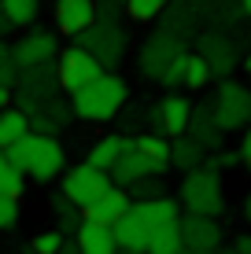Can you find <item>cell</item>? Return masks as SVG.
<instances>
[{
    "mask_svg": "<svg viewBox=\"0 0 251 254\" xmlns=\"http://www.w3.org/2000/svg\"><path fill=\"white\" fill-rule=\"evenodd\" d=\"M203 166H207V170H214V173H222V170H237V166H240V151H229V147H214V151H207V155H203Z\"/></svg>",
    "mask_w": 251,
    "mask_h": 254,
    "instance_id": "32",
    "label": "cell"
},
{
    "mask_svg": "<svg viewBox=\"0 0 251 254\" xmlns=\"http://www.w3.org/2000/svg\"><path fill=\"white\" fill-rule=\"evenodd\" d=\"M11 100H15V92L7 89V85H0V111H4V107H11Z\"/></svg>",
    "mask_w": 251,
    "mask_h": 254,
    "instance_id": "42",
    "label": "cell"
},
{
    "mask_svg": "<svg viewBox=\"0 0 251 254\" xmlns=\"http://www.w3.org/2000/svg\"><path fill=\"white\" fill-rule=\"evenodd\" d=\"M129 191V199H155V195H167V181L159 177V173H148V177H141V181H133V185L126 188Z\"/></svg>",
    "mask_w": 251,
    "mask_h": 254,
    "instance_id": "30",
    "label": "cell"
},
{
    "mask_svg": "<svg viewBox=\"0 0 251 254\" xmlns=\"http://www.w3.org/2000/svg\"><path fill=\"white\" fill-rule=\"evenodd\" d=\"M52 19H56V30L63 37H78L85 26L100 19V11H96V0H56Z\"/></svg>",
    "mask_w": 251,
    "mask_h": 254,
    "instance_id": "13",
    "label": "cell"
},
{
    "mask_svg": "<svg viewBox=\"0 0 251 254\" xmlns=\"http://www.w3.org/2000/svg\"><path fill=\"white\" fill-rule=\"evenodd\" d=\"M59 177H63V185H59V195H63V199H71V203H74L78 210H82V206H89L96 195H103V191L111 188L107 170H96V166H89V162L74 166V170H63Z\"/></svg>",
    "mask_w": 251,
    "mask_h": 254,
    "instance_id": "6",
    "label": "cell"
},
{
    "mask_svg": "<svg viewBox=\"0 0 251 254\" xmlns=\"http://www.w3.org/2000/svg\"><path fill=\"white\" fill-rule=\"evenodd\" d=\"M133 144V136H118V133H107V136H100L96 144L85 151V162L89 166H96V170H111L115 166V159L126 151V147Z\"/></svg>",
    "mask_w": 251,
    "mask_h": 254,
    "instance_id": "21",
    "label": "cell"
},
{
    "mask_svg": "<svg viewBox=\"0 0 251 254\" xmlns=\"http://www.w3.org/2000/svg\"><path fill=\"white\" fill-rule=\"evenodd\" d=\"M15 77H19V66H15L11 45H4V41H0V85H7V89H11Z\"/></svg>",
    "mask_w": 251,
    "mask_h": 254,
    "instance_id": "37",
    "label": "cell"
},
{
    "mask_svg": "<svg viewBox=\"0 0 251 254\" xmlns=\"http://www.w3.org/2000/svg\"><path fill=\"white\" fill-rule=\"evenodd\" d=\"M74 41H78L85 52H89V56L96 59L103 70H115V66L126 59V48H129L126 26L118 22V19H107V15H100L92 26H85V30L78 33Z\"/></svg>",
    "mask_w": 251,
    "mask_h": 254,
    "instance_id": "4",
    "label": "cell"
},
{
    "mask_svg": "<svg viewBox=\"0 0 251 254\" xmlns=\"http://www.w3.org/2000/svg\"><path fill=\"white\" fill-rule=\"evenodd\" d=\"M177 251H181V229H177V221H167V225L148 229L144 254H177Z\"/></svg>",
    "mask_w": 251,
    "mask_h": 254,
    "instance_id": "24",
    "label": "cell"
},
{
    "mask_svg": "<svg viewBox=\"0 0 251 254\" xmlns=\"http://www.w3.org/2000/svg\"><path fill=\"white\" fill-rule=\"evenodd\" d=\"M177 254H211V251H192V247H181Z\"/></svg>",
    "mask_w": 251,
    "mask_h": 254,
    "instance_id": "46",
    "label": "cell"
},
{
    "mask_svg": "<svg viewBox=\"0 0 251 254\" xmlns=\"http://www.w3.org/2000/svg\"><path fill=\"white\" fill-rule=\"evenodd\" d=\"M211 115L218 122L222 133H240V129L251 126V89L233 77H222L218 81V92H214V103H211Z\"/></svg>",
    "mask_w": 251,
    "mask_h": 254,
    "instance_id": "5",
    "label": "cell"
},
{
    "mask_svg": "<svg viewBox=\"0 0 251 254\" xmlns=\"http://www.w3.org/2000/svg\"><path fill=\"white\" fill-rule=\"evenodd\" d=\"M185 133L196 140V144L203 147V151H214V147H222V129H218V122H214L211 115V107L207 103H192V115H188V126H185Z\"/></svg>",
    "mask_w": 251,
    "mask_h": 254,
    "instance_id": "15",
    "label": "cell"
},
{
    "mask_svg": "<svg viewBox=\"0 0 251 254\" xmlns=\"http://www.w3.org/2000/svg\"><path fill=\"white\" fill-rule=\"evenodd\" d=\"M7 33H15V26H11V19L4 15V7H0V37H7Z\"/></svg>",
    "mask_w": 251,
    "mask_h": 254,
    "instance_id": "41",
    "label": "cell"
},
{
    "mask_svg": "<svg viewBox=\"0 0 251 254\" xmlns=\"http://www.w3.org/2000/svg\"><path fill=\"white\" fill-rule=\"evenodd\" d=\"M240 162H244V170L251 173V129H244V136H240Z\"/></svg>",
    "mask_w": 251,
    "mask_h": 254,
    "instance_id": "38",
    "label": "cell"
},
{
    "mask_svg": "<svg viewBox=\"0 0 251 254\" xmlns=\"http://www.w3.org/2000/svg\"><path fill=\"white\" fill-rule=\"evenodd\" d=\"M96 74H103V66L82 45H71V48H63V52H56V85L67 96H71L74 89H82V85H89Z\"/></svg>",
    "mask_w": 251,
    "mask_h": 254,
    "instance_id": "7",
    "label": "cell"
},
{
    "mask_svg": "<svg viewBox=\"0 0 251 254\" xmlns=\"http://www.w3.org/2000/svg\"><path fill=\"white\" fill-rule=\"evenodd\" d=\"M4 15L11 19L15 30H30L37 22V11H41V0H0Z\"/></svg>",
    "mask_w": 251,
    "mask_h": 254,
    "instance_id": "26",
    "label": "cell"
},
{
    "mask_svg": "<svg viewBox=\"0 0 251 254\" xmlns=\"http://www.w3.org/2000/svg\"><path fill=\"white\" fill-rule=\"evenodd\" d=\"M177 229H181V247H192V251H214L226 240L218 217H207V214H181Z\"/></svg>",
    "mask_w": 251,
    "mask_h": 254,
    "instance_id": "12",
    "label": "cell"
},
{
    "mask_svg": "<svg viewBox=\"0 0 251 254\" xmlns=\"http://www.w3.org/2000/svg\"><path fill=\"white\" fill-rule=\"evenodd\" d=\"M56 254H82V251H78V240H74V236H67V240L59 243V251H56Z\"/></svg>",
    "mask_w": 251,
    "mask_h": 254,
    "instance_id": "40",
    "label": "cell"
},
{
    "mask_svg": "<svg viewBox=\"0 0 251 254\" xmlns=\"http://www.w3.org/2000/svg\"><path fill=\"white\" fill-rule=\"evenodd\" d=\"M240 7H244V19H251V0H240Z\"/></svg>",
    "mask_w": 251,
    "mask_h": 254,
    "instance_id": "45",
    "label": "cell"
},
{
    "mask_svg": "<svg viewBox=\"0 0 251 254\" xmlns=\"http://www.w3.org/2000/svg\"><path fill=\"white\" fill-rule=\"evenodd\" d=\"M196 52L203 56V63L211 66V77H229L240 63V45L229 37L226 30H207L196 37Z\"/></svg>",
    "mask_w": 251,
    "mask_h": 254,
    "instance_id": "8",
    "label": "cell"
},
{
    "mask_svg": "<svg viewBox=\"0 0 251 254\" xmlns=\"http://www.w3.org/2000/svg\"><path fill=\"white\" fill-rule=\"evenodd\" d=\"M237 254H251V232H240V236H233V243H229Z\"/></svg>",
    "mask_w": 251,
    "mask_h": 254,
    "instance_id": "39",
    "label": "cell"
},
{
    "mask_svg": "<svg viewBox=\"0 0 251 254\" xmlns=\"http://www.w3.org/2000/svg\"><path fill=\"white\" fill-rule=\"evenodd\" d=\"M56 52H59V37L52 30H30V33H22V37L11 45V56H15V66L19 70L45 66V63L56 59Z\"/></svg>",
    "mask_w": 251,
    "mask_h": 254,
    "instance_id": "11",
    "label": "cell"
},
{
    "mask_svg": "<svg viewBox=\"0 0 251 254\" xmlns=\"http://www.w3.org/2000/svg\"><path fill=\"white\" fill-rule=\"evenodd\" d=\"M185 59H188V52L174 56V63H170V66L159 74V85H163L167 92H174V89H181V85H185Z\"/></svg>",
    "mask_w": 251,
    "mask_h": 254,
    "instance_id": "33",
    "label": "cell"
},
{
    "mask_svg": "<svg viewBox=\"0 0 251 254\" xmlns=\"http://www.w3.org/2000/svg\"><path fill=\"white\" fill-rule=\"evenodd\" d=\"M7 151V159L15 162V170L26 173V177H33V181H41V185H48V181H56L59 173L67 170V151H63V144H59L56 136H48V133H26L19 136L11 147H4Z\"/></svg>",
    "mask_w": 251,
    "mask_h": 254,
    "instance_id": "2",
    "label": "cell"
},
{
    "mask_svg": "<svg viewBox=\"0 0 251 254\" xmlns=\"http://www.w3.org/2000/svg\"><path fill=\"white\" fill-rule=\"evenodd\" d=\"M26 254H33V251H26Z\"/></svg>",
    "mask_w": 251,
    "mask_h": 254,
    "instance_id": "49",
    "label": "cell"
},
{
    "mask_svg": "<svg viewBox=\"0 0 251 254\" xmlns=\"http://www.w3.org/2000/svg\"><path fill=\"white\" fill-rule=\"evenodd\" d=\"M188 115H192V100H188L181 89L167 92L159 103L148 111V122H152V133H163V136H181L188 126Z\"/></svg>",
    "mask_w": 251,
    "mask_h": 254,
    "instance_id": "10",
    "label": "cell"
},
{
    "mask_svg": "<svg viewBox=\"0 0 251 254\" xmlns=\"http://www.w3.org/2000/svg\"><path fill=\"white\" fill-rule=\"evenodd\" d=\"M30 133V115H26L22 107H4L0 111V147H11L19 136Z\"/></svg>",
    "mask_w": 251,
    "mask_h": 254,
    "instance_id": "25",
    "label": "cell"
},
{
    "mask_svg": "<svg viewBox=\"0 0 251 254\" xmlns=\"http://www.w3.org/2000/svg\"><path fill=\"white\" fill-rule=\"evenodd\" d=\"M111 236H115V243H118V247L144 254V243H148V225H144L141 217L133 214V210H126V214L118 217L115 225H111Z\"/></svg>",
    "mask_w": 251,
    "mask_h": 254,
    "instance_id": "20",
    "label": "cell"
},
{
    "mask_svg": "<svg viewBox=\"0 0 251 254\" xmlns=\"http://www.w3.org/2000/svg\"><path fill=\"white\" fill-rule=\"evenodd\" d=\"M129 210H133V214L141 217L148 229H155V225H167V221H177V217H181V203H177L174 195L137 199V203H129Z\"/></svg>",
    "mask_w": 251,
    "mask_h": 254,
    "instance_id": "16",
    "label": "cell"
},
{
    "mask_svg": "<svg viewBox=\"0 0 251 254\" xmlns=\"http://www.w3.org/2000/svg\"><path fill=\"white\" fill-rule=\"evenodd\" d=\"M211 254H237V251H233V247H222V243H218V247H214Z\"/></svg>",
    "mask_w": 251,
    "mask_h": 254,
    "instance_id": "44",
    "label": "cell"
},
{
    "mask_svg": "<svg viewBox=\"0 0 251 254\" xmlns=\"http://www.w3.org/2000/svg\"><path fill=\"white\" fill-rule=\"evenodd\" d=\"M129 100V85L126 77H118L115 70H103L96 74L89 85H82V89L71 92V115L82 118V122H111L118 118V111L126 107Z\"/></svg>",
    "mask_w": 251,
    "mask_h": 254,
    "instance_id": "1",
    "label": "cell"
},
{
    "mask_svg": "<svg viewBox=\"0 0 251 254\" xmlns=\"http://www.w3.org/2000/svg\"><path fill=\"white\" fill-rule=\"evenodd\" d=\"M244 70L251 74V48H248V56H244Z\"/></svg>",
    "mask_w": 251,
    "mask_h": 254,
    "instance_id": "47",
    "label": "cell"
},
{
    "mask_svg": "<svg viewBox=\"0 0 251 254\" xmlns=\"http://www.w3.org/2000/svg\"><path fill=\"white\" fill-rule=\"evenodd\" d=\"M211 85V66L203 63V56L200 52H188V59H185V85L181 89H188V92H200Z\"/></svg>",
    "mask_w": 251,
    "mask_h": 254,
    "instance_id": "27",
    "label": "cell"
},
{
    "mask_svg": "<svg viewBox=\"0 0 251 254\" xmlns=\"http://www.w3.org/2000/svg\"><path fill=\"white\" fill-rule=\"evenodd\" d=\"M63 240H67V236L59 232V229L37 232V236L30 240V251H33V254H56V251H59V243H63Z\"/></svg>",
    "mask_w": 251,
    "mask_h": 254,
    "instance_id": "35",
    "label": "cell"
},
{
    "mask_svg": "<svg viewBox=\"0 0 251 254\" xmlns=\"http://www.w3.org/2000/svg\"><path fill=\"white\" fill-rule=\"evenodd\" d=\"M152 173V166H148V159H144L141 151H137L133 144L126 147L122 155L115 159V166L107 170V177H111V185H118V188H129L133 181H141V177H148Z\"/></svg>",
    "mask_w": 251,
    "mask_h": 254,
    "instance_id": "17",
    "label": "cell"
},
{
    "mask_svg": "<svg viewBox=\"0 0 251 254\" xmlns=\"http://www.w3.org/2000/svg\"><path fill=\"white\" fill-rule=\"evenodd\" d=\"M181 52H185V41L181 37H174V33H167V30H155L152 37L141 45V52H137L141 74L152 77V81H159V74L174 63V56H181Z\"/></svg>",
    "mask_w": 251,
    "mask_h": 254,
    "instance_id": "9",
    "label": "cell"
},
{
    "mask_svg": "<svg viewBox=\"0 0 251 254\" xmlns=\"http://www.w3.org/2000/svg\"><path fill=\"white\" fill-rule=\"evenodd\" d=\"M0 191H7L15 199H22V191H26V173L15 170V162L7 159L4 147H0Z\"/></svg>",
    "mask_w": 251,
    "mask_h": 254,
    "instance_id": "28",
    "label": "cell"
},
{
    "mask_svg": "<svg viewBox=\"0 0 251 254\" xmlns=\"http://www.w3.org/2000/svg\"><path fill=\"white\" fill-rule=\"evenodd\" d=\"M163 15H167V19H163V30L167 33H174V37H181L185 41L188 33H196V19H200V11H196V4H174V0H170L167 7H163Z\"/></svg>",
    "mask_w": 251,
    "mask_h": 254,
    "instance_id": "22",
    "label": "cell"
},
{
    "mask_svg": "<svg viewBox=\"0 0 251 254\" xmlns=\"http://www.w3.org/2000/svg\"><path fill=\"white\" fill-rule=\"evenodd\" d=\"M129 191L126 188H118V185H111L103 195H96L89 206H82V221H96V225H115L118 217L129 210Z\"/></svg>",
    "mask_w": 251,
    "mask_h": 254,
    "instance_id": "14",
    "label": "cell"
},
{
    "mask_svg": "<svg viewBox=\"0 0 251 254\" xmlns=\"http://www.w3.org/2000/svg\"><path fill=\"white\" fill-rule=\"evenodd\" d=\"M244 221H248V229H251V191L244 195Z\"/></svg>",
    "mask_w": 251,
    "mask_h": 254,
    "instance_id": "43",
    "label": "cell"
},
{
    "mask_svg": "<svg viewBox=\"0 0 251 254\" xmlns=\"http://www.w3.org/2000/svg\"><path fill=\"white\" fill-rule=\"evenodd\" d=\"M133 147L148 159V166H152V173H167L170 170V136H163V133H141V136H133Z\"/></svg>",
    "mask_w": 251,
    "mask_h": 254,
    "instance_id": "19",
    "label": "cell"
},
{
    "mask_svg": "<svg viewBox=\"0 0 251 254\" xmlns=\"http://www.w3.org/2000/svg\"><path fill=\"white\" fill-rule=\"evenodd\" d=\"M56 221H59V232H63V236H74L78 225H82V210H78L71 199L59 195L56 199Z\"/></svg>",
    "mask_w": 251,
    "mask_h": 254,
    "instance_id": "31",
    "label": "cell"
},
{
    "mask_svg": "<svg viewBox=\"0 0 251 254\" xmlns=\"http://www.w3.org/2000/svg\"><path fill=\"white\" fill-rule=\"evenodd\" d=\"M177 203L185 206V214H207L218 217L226 210V188H222V173L207 170V166H196L181 177L177 188Z\"/></svg>",
    "mask_w": 251,
    "mask_h": 254,
    "instance_id": "3",
    "label": "cell"
},
{
    "mask_svg": "<svg viewBox=\"0 0 251 254\" xmlns=\"http://www.w3.org/2000/svg\"><path fill=\"white\" fill-rule=\"evenodd\" d=\"M78 240V251L82 254H115L118 243L115 236H111V225H96V221H82L74 232Z\"/></svg>",
    "mask_w": 251,
    "mask_h": 254,
    "instance_id": "18",
    "label": "cell"
},
{
    "mask_svg": "<svg viewBox=\"0 0 251 254\" xmlns=\"http://www.w3.org/2000/svg\"><path fill=\"white\" fill-rule=\"evenodd\" d=\"M19 199L15 195H7V191H0V232H7V229H15L19 225Z\"/></svg>",
    "mask_w": 251,
    "mask_h": 254,
    "instance_id": "36",
    "label": "cell"
},
{
    "mask_svg": "<svg viewBox=\"0 0 251 254\" xmlns=\"http://www.w3.org/2000/svg\"><path fill=\"white\" fill-rule=\"evenodd\" d=\"M167 4H170V0H126L122 11H126L133 22H155Z\"/></svg>",
    "mask_w": 251,
    "mask_h": 254,
    "instance_id": "29",
    "label": "cell"
},
{
    "mask_svg": "<svg viewBox=\"0 0 251 254\" xmlns=\"http://www.w3.org/2000/svg\"><path fill=\"white\" fill-rule=\"evenodd\" d=\"M203 147L196 144L188 133H181V136H170V170H181V173H188V170H196V166H203Z\"/></svg>",
    "mask_w": 251,
    "mask_h": 254,
    "instance_id": "23",
    "label": "cell"
},
{
    "mask_svg": "<svg viewBox=\"0 0 251 254\" xmlns=\"http://www.w3.org/2000/svg\"><path fill=\"white\" fill-rule=\"evenodd\" d=\"M207 19L214 22V30H229L237 19H244V7H240V4H218V7H214V15L207 11Z\"/></svg>",
    "mask_w": 251,
    "mask_h": 254,
    "instance_id": "34",
    "label": "cell"
},
{
    "mask_svg": "<svg viewBox=\"0 0 251 254\" xmlns=\"http://www.w3.org/2000/svg\"><path fill=\"white\" fill-rule=\"evenodd\" d=\"M115 254H137V251H126V247H118V251H115Z\"/></svg>",
    "mask_w": 251,
    "mask_h": 254,
    "instance_id": "48",
    "label": "cell"
}]
</instances>
